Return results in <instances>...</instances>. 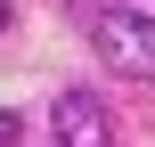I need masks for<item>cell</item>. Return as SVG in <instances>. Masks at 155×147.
I'll return each instance as SVG.
<instances>
[{"label":"cell","instance_id":"6da1fadb","mask_svg":"<svg viewBox=\"0 0 155 147\" xmlns=\"http://www.w3.org/2000/svg\"><path fill=\"white\" fill-rule=\"evenodd\" d=\"M82 33H90V49H98L114 74H131V82L155 74V8L147 0H98V8L82 16Z\"/></svg>","mask_w":155,"mask_h":147},{"label":"cell","instance_id":"7a4b0ae2","mask_svg":"<svg viewBox=\"0 0 155 147\" xmlns=\"http://www.w3.org/2000/svg\"><path fill=\"white\" fill-rule=\"evenodd\" d=\"M49 131H57V147H114V106L98 90H57Z\"/></svg>","mask_w":155,"mask_h":147},{"label":"cell","instance_id":"3957f363","mask_svg":"<svg viewBox=\"0 0 155 147\" xmlns=\"http://www.w3.org/2000/svg\"><path fill=\"white\" fill-rule=\"evenodd\" d=\"M25 139V123H16V115H0V147H16Z\"/></svg>","mask_w":155,"mask_h":147},{"label":"cell","instance_id":"277c9868","mask_svg":"<svg viewBox=\"0 0 155 147\" xmlns=\"http://www.w3.org/2000/svg\"><path fill=\"white\" fill-rule=\"evenodd\" d=\"M65 8H74V25H82V16H90V8H98V0H65Z\"/></svg>","mask_w":155,"mask_h":147},{"label":"cell","instance_id":"5b68a950","mask_svg":"<svg viewBox=\"0 0 155 147\" xmlns=\"http://www.w3.org/2000/svg\"><path fill=\"white\" fill-rule=\"evenodd\" d=\"M8 16H16V8H8V0H0V33H8Z\"/></svg>","mask_w":155,"mask_h":147}]
</instances>
